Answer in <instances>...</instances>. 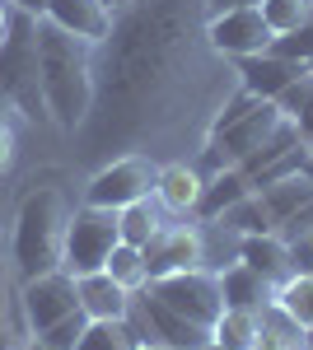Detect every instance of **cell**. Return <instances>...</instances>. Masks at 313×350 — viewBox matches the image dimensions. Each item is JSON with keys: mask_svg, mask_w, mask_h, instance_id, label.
Masks as SVG:
<instances>
[{"mask_svg": "<svg viewBox=\"0 0 313 350\" xmlns=\"http://www.w3.org/2000/svg\"><path fill=\"white\" fill-rule=\"evenodd\" d=\"M19 308L28 318V332H47L52 323L79 313V290H75V275L71 271H42L33 280H19Z\"/></svg>", "mask_w": 313, "mask_h": 350, "instance_id": "cell-9", "label": "cell"}, {"mask_svg": "<svg viewBox=\"0 0 313 350\" xmlns=\"http://www.w3.org/2000/svg\"><path fill=\"white\" fill-rule=\"evenodd\" d=\"M206 38H210V47L220 56H229V61L262 56V52H271V42H276V33L262 19L258 5H238V10H225V14H210Z\"/></svg>", "mask_w": 313, "mask_h": 350, "instance_id": "cell-10", "label": "cell"}, {"mask_svg": "<svg viewBox=\"0 0 313 350\" xmlns=\"http://www.w3.org/2000/svg\"><path fill=\"white\" fill-rule=\"evenodd\" d=\"M79 290V313L89 323H103V318H127L131 308V290H122L108 271H89V275H75Z\"/></svg>", "mask_w": 313, "mask_h": 350, "instance_id": "cell-16", "label": "cell"}, {"mask_svg": "<svg viewBox=\"0 0 313 350\" xmlns=\"http://www.w3.org/2000/svg\"><path fill=\"white\" fill-rule=\"evenodd\" d=\"M84 327H89V318H84V313H71V318L52 323L47 332H38L33 341H38V350H75L79 336H84Z\"/></svg>", "mask_w": 313, "mask_h": 350, "instance_id": "cell-30", "label": "cell"}, {"mask_svg": "<svg viewBox=\"0 0 313 350\" xmlns=\"http://www.w3.org/2000/svg\"><path fill=\"white\" fill-rule=\"evenodd\" d=\"M10 19H14V10H10V0H0V42H5V33H10Z\"/></svg>", "mask_w": 313, "mask_h": 350, "instance_id": "cell-35", "label": "cell"}, {"mask_svg": "<svg viewBox=\"0 0 313 350\" xmlns=\"http://www.w3.org/2000/svg\"><path fill=\"white\" fill-rule=\"evenodd\" d=\"M258 336H262V313H253V308H225L210 327V341H220L225 350H253Z\"/></svg>", "mask_w": 313, "mask_h": 350, "instance_id": "cell-22", "label": "cell"}, {"mask_svg": "<svg viewBox=\"0 0 313 350\" xmlns=\"http://www.w3.org/2000/svg\"><path fill=\"white\" fill-rule=\"evenodd\" d=\"M164 224H168V215L159 211L155 196H145V201H131V206H122V211H117V229H122V243H131V247H145V243L155 239Z\"/></svg>", "mask_w": 313, "mask_h": 350, "instance_id": "cell-21", "label": "cell"}, {"mask_svg": "<svg viewBox=\"0 0 313 350\" xmlns=\"http://www.w3.org/2000/svg\"><path fill=\"white\" fill-rule=\"evenodd\" d=\"M238 262L253 267L258 275H266L271 285H281L290 271H299L295 267V247H290L276 229H271V234H248V239L238 243Z\"/></svg>", "mask_w": 313, "mask_h": 350, "instance_id": "cell-15", "label": "cell"}, {"mask_svg": "<svg viewBox=\"0 0 313 350\" xmlns=\"http://www.w3.org/2000/svg\"><path fill=\"white\" fill-rule=\"evenodd\" d=\"M140 350H168V346H140Z\"/></svg>", "mask_w": 313, "mask_h": 350, "instance_id": "cell-40", "label": "cell"}, {"mask_svg": "<svg viewBox=\"0 0 313 350\" xmlns=\"http://www.w3.org/2000/svg\"><path fill=\"white\" fill-rule=\"evenodd\" d=\"M215 219H225V224H229L234 234H243V239H248V234H271V229H276V219H271V211L262 206L258 191H248L243 201H234L225 215H215Z\"/></svg>", "mask_w": 313, "mask_h": 350, "instance_id": "cell-27", "label": "cell"}, {"mask_svg": "<svg viewBox=\"0 0 313 350\" xmlns=\"http://www.w3.org/2000/svg\"><path fill=\"white\" fill-rule=\"evenodd\" d=\"M66 229H71V196L61 187H33L24 191L14 211V234H10V275L33 280L42 271L61 267L66 252Z\"/></svg>", "mask_w": 313, "mask_h": 350, "instance_id": "cell-3", "label": "cell"}, {"mask_svg": "<svg viewBox=\"0 0 313 350\" xmlns=\"http://www.w3.org/2000/svg\"><path fill=\"white\" fill-rule=\"evenodd\" d=\"M309 341H313V332H309Z\"/></svg>", "mask_w": 313, "mask_h": 350, "instance_id": "cell-41", "label": "cell"}, {"mask_svg": "<svg viewBox=\"0 0 313 350\" xmlns=\"http://www.w3.org/2000/svg\"><path fill=\"white\" fill-rule=\"evenodd\" d=\"M286 126V112L276 108L271 98H253V94H238L229 108L220 112L210 140L201 145V173H220V168H243L258 150H266V140Z\"/></svg>", "mask_w": 313, "mask_h": 350, "instance_id": "cell-4", "label": "cell"}, {"mask_svg": "<svg viewBox=\"0 0 313 350\" xmlns=\"http://www.w3.org/2000/svg\"><path fill=\"white\" fill-rule=\"evenodd\" d=\"M258 10L276 38H286V33H295V28H304L313 19V0H262Z\"/></svg>", "mask_w": 313, "mask_h": 350, "instance_id": "cell-29", "label": "cell"}, {"mask_svg": "<svg viewBox=\"0 0 313 350\" xmlns=\"http://www.w3.org/2000/svg\"><path fill=\"white\" fill-rule=\"evenodd\" d=\"M103 5H108V10H112V14H117V10H127L131 0H103Z\"/></svg>", "mask_w": 313, "mask_h": 350, "instance_id": "cell-37", "label": "cell"}, {"mask_svg": "<svg viewBox=\"0 0 313 350\" xmlns=\"http://www.w3.org/2000/svg\"><path fill=\"white\" fill-rule=\"evenodd\" d=\"M0 94L10 98V108L33 126H52L47 103H42V80H38V42H33V14L10 19V33L0 42Z\"/></svg>", "mask_w": 313, "mask_h": 350, "instance_id": "cell-5", "label": "cell"}, {"mask_svg": "<svg viewBox=\"0 0 313 350\" xmlns=\"http://www.w3.org/2000/svg\"><path fill=\"white\" fill-rule=\"evenodd\" d=\"M276 108H281L290 122L299 126V135H304V140H313V70H304L299 80L290 84L286 94L276 98Z\"/></svg>", "mask_w": 313, "mask_h": 350, "instance_id": "cell-28", "label": "cell"}, {"mask_svg": "<svg viewBox=\"0 0 313 350\" xmlns=\"http://www.w3.org/2000/svg\"><path fill=\"white\" fill-rule=\"evenodd\" d=\"M28 341H33V332L19 308V290H10V275H0V350H19Z\"/></svg>", "mask_w": 313, "mask_h": 350, "instance_id": "cell-24", "label": "cell"}, {"mask_svg": "<svg viewBox=\"0 0 313 350\" xmlns=\"http://www.w3.org/2000/svg\"><path fill=\"white\" fill-rule=\"evenodd\" d=\"M220 290H225V308H253V313L271 308V299H276V285L243 262L220 271Z\"/></svg>", "mask_w": 313, "mask_h": 350, "instance_id": "cell-18", "label": "cell"}, {"mask_svg": "<svg viewBox=\"0 0 313 350\" xmlns=\"http://www.w3.org/2000/svg\"><path fill=\"white\" fill-rule=\"evenodd\" d=\"M19 350H38V341H28V346H19Z\"/></svg>", "mask_w": 313, "mask_h": 350, "instance_id": "cell-39", "label": "cell"}, {"mask_svg": "<svg viewBox=\"0 0 313 350\" xmlns=\"http://www.w3.org/2000/svg\"><path fill=\"white\" fill-rule=\"evenodd\" d=\"M253 191L248 173L243 168H220V173H206V191H201V206H197V219H215L225 215L234 201H243Z\"/></svg>", "mask_w": 313, "mask_h": 350, "instance_id": "cell-19", "label": "cell"}, {"mask_svg": "<svg viewBox=\"0 0 313 350\" xmlns=\"http://www.w3.org/2000/svg\"><path fill=\"white\" fill-rule=\"evenodd\" d=\"M103 271L122 285V290H131V295L150 285V275H145V252H140V247H131V243H117V247L108 252Z\"/></svg>", "mask_w": 313, "mask_h": 350, "instance_id": "cell-25", "label": "cell"}, {"mask_svg": "<svg viewBox=\"0 0 313 350\" xmlns=\"http://www.w3.org/2000/svg\"><path fill=\"white\" fill-rule=\"evenodd\" d=\"M10 112H14V108H10V98L0 94V126H10Z\"/></svg>", "mask_w": 313, "mask_h": 350, "instance_id": "cell-36", "label": "cell"}, {"mask_svg": "<svg viewBox=\"0 0 313 350\" xmlns=\"http://www.w3.org/2000/svg\"><path fill=\"white\" fill-rule=\"evenodd\" d=\"M271 52L286 56V61H295V66H304V70H313V19L304 28L286 33V38H276V42H271Z\"/></svg>", "mask_w": 313, "mask_h": 350, "instance_id": "cell-31", "label": "cell"}, {"mask_svg": "<svg viewBox=\"0 0 313 350\" xmlns=\"http://www.w3.org/2000/svg\"><path fill=\"white\" fill-rule=\"evenodd\" d=\"M238 5H262V0H206L210 14H225V10H238Z\"/></svg>", "mask_w": 313, "mask_h": 350, "instance_id": "cell-34", "label": "cell"}, {"mask_svg": "<svg viewBox=\"0 0 313 350\" xmlns=\"http://www.w3.org/2000/svg\"><path fill=\"white\" fill-rule=\"evenodd\" d=\"M140 252H145V275H150V280L178 275V271H197L201 267V219L192 215V219H183V224L168 219Z\"/></svg>", "mask_w": 313, "mask_h": 350, "instance_id": "cell-11", "label": "cell"}, {"mask_svg": "<svg viewBox=\"0 0 313 350\" xmlns=\"http://www.w3.org/2000/svg\"><path fill=\"white\" fill-rule=\"evenodd\" d=\"M33 42H38V80H42V103L47 122L56 131L75 135L94 108V47L66 28L33 19Z\"/></svg>", "mask_w": 313, "mask_h": 350, "instance_id": "cell-2", "label": "cell"}, {"mask_svg": "<svg viewBox=\"0 0 313 350\" xmlns=\"http://www.w3.org/2000/svg\"><path fill=\"white\" fill-rule=\"evenodd\" d=\"M201 191H206V173L197 159H168L159 163V178H155V201L164 215H197L201 206Z\"/></svg>", "mask_w": 313, "mask_h": 350, "instance_id": "cell-12", "label": "cell"}, {"mask_svg": "<svg viewBox=\"0 0 313 350\" xmlns=\"http://www.w3.org/2000/svg\"><path fill=\"white\" fill-rule=\"evenodd\" d=\"M253 350H313V341H309L304 327H295L286 313L271 304V308H262V336H258Z\"/></svg>", "mask_w": 313, "mask_h": 350, "instance_id": "cell-23", "label": "cell"}, {"mask_svg": "<svg viewBox=\"0 0 313 350\" xmlns=\"http://www.w3.org/2000/svg\"><path fill=\"white\" fill-rule=\"evenodd\" d=\"M10 10H19V14H33V19H42L47 0H10Z\"/></svg>", "mask_w": 313, "mask_h": 350, "instance_id": "cell-33", "label": "cell"}, {"mask_svg": "<svg viewBox=\"0 0 313 350\" xmlns=\"http://www.w3.org/2000/svg\"><path fill=\"white\" fill-rule=\"evenodd\" d=\"M258 196H262V206L271 211L276 229H281L286 219H295L299 211L313 206V178L304 173V168H295V173H281V178H271V183H262Z\"/></svg>", "mask_w": 313, "mask_h": 350, "instance_id": "cell-17", "label": "cell"}, {"mask_svg": "<svg viewBox=\"0 0 313 350\" xmlns=\"http://www.w3.org/2000/svg\"><path fill=\"white\" fill-rule=\"evenodd\" d=\"M122 243L117 229V211L108 206H79L71 211V229H66V252H61V271L71 275H89V271H103L108 252Z\"/></svg>", "mask_w": 313, "mask_h": 350, "instance_id": "cell-6", "label": "cell"}, {"mask_svg": "<svg viewBox=\"0 0 313 350\" xmlns=\"http://www.w3.org/2000/svg\"><path fill=\"white\" fill-rule=\"evenodd\" d=\"M14 150H19L14 145V126H0V178L14 168Z\"/></svg>", "mask_w": 313, "mask_h": 350, "instance_id": "cell-32", "label": "cell"}, {"mask_svg": "<svg viewBox=\"0 0 313 350\" xmlns=\"http://www.w3.org/2000/svg\"><path fill=\"white\" fill-rule=\"evenodd\" d=\"M206 0H131L94 47V108L84 145L155 163L197 159L220 112L243 94L238 66L206 38ZM103 159V163H108Z\"/></svg>", "mask_w": 313, "mask_h": 350, "instance_id": "cell-1", "label": "cell"}, {"mask_svg": "<svg viewBox=\"0 0 313 350\" xmlns=\"http://www.w3.org/2000/svg\"><path fill=\"white\" fill-rule=\"evenodd\" d=\"M271 304H276L295 327L313 332V271H290L286 280L276 285V299H271Z\"/></svg>", "mask_w": 313, "mask_h": 350, "instance_id": "cell-20", "label": "cell"}, {"mask_svg": "<svg viewBox=\"0 0 313 350\" xmlns=\"http://www.w3.org/2000/svg\"><path fill=\"white\" fill-rule=\"evenodd\" d=\"M150 295L164 299L173 313H183L187 323L197 327H215V318L225 313V290H220V275L206 267L197 271H178V275H159V280H150Z\"/></svg>", "mask_w": 313, "mask_h": 350, "instance_id": "cell-8", "label": "cell"}, {"mask_svg": "<svg viewBox=\"0 0 313 350\" xmlns=\"http://www.w3.org/2000/svg\"><path fill=\"white\" fill-rule=\"evenodd\" d=\"M75 350H140L136 332H131L127 318H103V323H89L84 336H79Z\"/></svg>", "mask_w": 313, "mask_h": 350, "instance_id": "cell-26", "label": "cell"}, {"mask_svg": "<svg viewBox=\"0 0 313 350\" xmlns=\"http://www.w3.org/2000/svg\"><path fill=\"white\" fill-rule=\"evenodd\" d=\"M238 66V84H243V94H253V98H281L290 84L304 75V66H295V61H286V56L276 52H262V56H243V61H234Z\"/></svg>", "mask_w": 313, "mask_h": 350, "instance_id": "cell-13", "label": "cell"}, {"mask_svg": "<svg viewBox=\"0 0 313 350\" xmlns=\"http://www.w3.org/2000/svg\"><path fill=\"white\" fill-rule=\"evenodd\" d=\"M197 350H225V346H220V341H206V346H197Z\"/></svg>", "mask_w": 313, "mask_h": 350, "instance_id": "cell-38", "label": "cell"}, {"mask_svg": "<svg viewBox=\"0 0 313 350\" xmlns=\"http://www.w3.org/2000/svg\"><path fill=\"white\" fill-rule=\"evenodd\" d=\"M42 19L66 28V33H75V38H84V42H103L112 33V10L103 0H47Z\"/></svg>", "mask_w": 313, "mask_h": 350, "instance_id": "cell-14", "label": "cell"}, {"mask_svg": "<svg viewBox=\"0 0 313 350\" xmlns=\"http://www.w3.org/2000/svg\"><path fill=\"white\" fill-rule=\"evenodd\" d=\"M155 178H159L155 159H145V154H117V159L94 168V178L84 187V201L89 206H108V211H122L131 201L155 196Z\"/></svg>", "mask_w": 313, "mask_h": 350, "instance_id": "cell-7", "label": "cell"}]
</instances>
